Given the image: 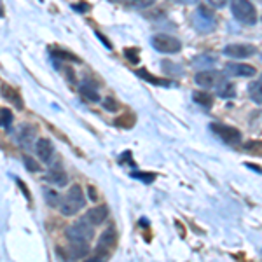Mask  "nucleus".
<instances>
[{"mask_svg":"<svg viewBox=\"0 0 262 262\" xmlns=\"http://www.w3.org/2000/svg\"><path fill=\"white\" fill-rule=\"evenodd\" d=\"M117 234H116V227H108L101 232L100 239H98V252L100 250H111V248L116 245Z\"/></svg>","mask_w":262,"mask_h":262,"instance_id":"13","label":"nucleus"},{"mask_svg":"<svg viewBox=\"0 0 262 262\" xmlns=\"http://www.w3.org/2000/svg\"><path fill=\"white\" fill-rule=\"evenodd\" d=\"M231 11L234 18L245 25H255L259 19L255 6L250 0H231Z\"/></svg>","mask_w":262,"mask_h":262,"instance_id":"2","label":"nucleus"},{"mask_svg":"<svg viewBox=\"0 0 262 262\" xmlns=\"http://www.w3.org/2000/svg\"><path fill=\"white\" fill-rule=\"evenodd\" d=\"M48 180L51 184L58 185V187H65L67 184H69V177H67V173L60 168H51L49 173H48Z\"/></svg>","mask_w":262,"mask_h":262,"instance_id":"14","label":"nucleus"},{"mask_svg":"<svg viewBox=\"0 0 262 262\" xmlns=\"http://www.w3.org/2000/svg\"><path fill=\"white\" fill-rule=\"evenodd\" d=\"M12 121H14V116H12V112L9 108L0 107V126H2V128H9L12 124Z\"/></svg>","mask_w":262,"mask_h":262,"instance_id":"22","label":"nucleus"},{"mask_svg":"<svg viewBox=\"0 0 262 262\" xmlns=\"http://www.w3.org/2000/svg\"><path fill=\"white\" fill-rule=\"evenodd\" d=\"M75 11H79V12H86V11H90V6L88 4H75V6H72Z\"/></svg>","mask_w":262,"mask_h":262,"instance_id":"31","label":"nucleus"},{"mask_svg":"<svg viewBox=\"0 0 262 262\" xmlns=\"http://www.w3.org/2000/svg\"><path fill=\"white\" fill-rule=\"evenodd\" d=\"M112 2H119V0H112Z\"/></svg>","mask_w":262,"mask_h":262,"instance_id":"37","label":"nucleus"},{"mask_svg":"<svg viewBox=\"0 0 262 262\" xmlns=\"http://www.w3.org/2000/svg\"><path fill=\"white\" fill-rule=\"evenodd\" d=\"M2 96H4V98H6L7 101H11V103L14 105V107H18L19 111L25 107V103H23V100H21V96L18 95V91L12 90V88H11V86H7V84H6V86H2Z\"/></svg>","mask_w":262,"mask_h":262,"instance_id":"15","label":"nucleus"},{"mask_svg":"<svg viewBox=\"0 0 262 262\" xmlns=\"http://www.w3.org/2000/svg\"><path fill=\"white\" fill-rule=\"evenodd\" d=\"M257 53V48L252 44H229L224 48V54L231 58H238V60H245L250 58Z\"/></svg>","mask_w":262,"mask_h":262,"instance_id":"8","label":"nucleus"},{"mask_svg":"<svg viewBox=\"0 0 262 262\" xmlns=\"http://www.w3.org/2000/svg\"><path fill=\"white\" fill-rule=\"evenodd\" d=\"M79 93H81V96L84 100L91 101V103L100 101V93L96 91V84H82V86L79 88Z\"/></svg>","mask_w":262,"mask_h":262,"instance_id":"16","label":"nucleus"},{"mask_svg":"<svg viewBox=\"0 0 262 262\" xmlns=\"http://www.w3.org/2000/svg\"><path fill=\"white\" fill-rule=\"evenodd\" d=\"M88 192H90V196H91V200H93V201L98 200V196H96V192H95V189H93V187L88 189Z\"/></svg>","mask_w":262,"mask_h":262,"instance_id":"35","label":"nucleus"},{"mask_svg":"<svg viewBox=\"0 0 262 262\" xmlns=\"http://www.w3.org/2000/svg\"><path fill=\"white\" fill-rule=\"evenodd\" d=\"M103 107H105V111H108V112H116L117 108H119V103H117L116 100L108 96V98L103 100Z\"/></svg>","mask_w":262,"mask_h":262,"instance_id":"26","label":"nucleus"},{"mask_svg":"<svg viewBox=\"0 0 262 262\" xmlns=\"http://www.w3.org/2000/svg\"><path fill=\"white\" fill-rule=\"evenodd\" d=\"M126 58L133 63H138V51L137 49H126Z\"/></svg>","mask_w":262,"mask_h":262,"instance_id":"29","label":"nucleus"},{"mask_svg":"<svg viewBox=\"0 0 262 262\" xmlns=\"http://www.w3.org/2000/svg\"><path fill=\"white\" fill-rule=\"evenodd\" d=\"M217 95L221 96V98H234V96H236L234 84H231V82H227V81H222L217 86Z\"/></svg>","mask_w":262,"mask_h":262,"instance_id":"18","label":"nucleus"},{"mask_svg":"<svg viewBox=\"0 0 262 262\" xmlns=\"http://www.w3.org/2000/svg\"><path fill=\"white\" fill-rule=\"evenodd\" d=\"M179 2H189V0H179Z\"/></svg>","mask_w":262,"mask_h":262,"instance_id":"36","label":"nucleus"},{"mask_svg":"<svg viewBox=\"0 0 262 262\" xmlns=\"http://www.w3.org/2000/svg\"><path fill=\"white\" fill-rule=\"evenodd\" d=\"M67 238H69L70 243H88L90 239H93L95 236V231H93V226L86 219H81V221L74 222L72 226L67 227Z\"/></svg>","mask_w":262,"mask_h":262,"instance_id":"3","label":"nucleus"},{"mask_svg":"<svg viewBox=\"0 0 262 262\" xmlns=\"http://www.w3.org/2000/svg\"><path fill=\"white\" fill-rule=\"evenodd\" d=\"M135 74L138 75V77H142L143 81H147V82H150V84H154V86H163V88H170L173 82H170V81H163V79H158V77H154L152 74H149L145 69L143 70H137Z\"/></svg>","mask_w":262,"mask_h":262,"instance_id":"17","label":"nucleus"},{"mask_svg":"<svg viewBox=\"0 0 262 262\" xmlns=\"http://www.w3.org/2000/svg\"><path fill=\"white\" fill-rule=\"evenodd\" d=\"M260 88H262V81L257 79L255 82H252L250 86H248V95H250V98L255 101L257 105L262 103V96H260Z\"/></svg>","mask_w":262,"mask_h":262,"instance_id":"20","label":"nucleus"},{"mask_svg":"<svg viewBox=\"0 0 262 262\" xmlns=\"http://www.w3.org/2000/svg\"><path fill=\"white\" fill-rule=\"evenodd\" d=\"M44 200L49 206H53L54 208V206H60L61 196L56 191H53V189H44Z\"/></svg>","mask_w":262,"mask_h":262,"instance_id":"21","label":"nucleus"},{"mask_svg":"<svg viewBox=\"0 0 262 262\" xmlns=\"http://www.w3.org/2000/svg\"><path fill=\"white\" fill-rule=\"evenodd\" d=\"M33 149H35L37 156L40 158V161H44V163H49L51 158L54 156V145L48 138H39V140L35 142V145H33Z\"/></svg>","mask_w":262,"mask_h":262,"instance_id":"10","label":"nucleus"},{"mask_svg":"<svg viewBox=\"0 0 262 262\" xmlns=\"http://www.w3.org/2000/svg\"><path fill=\"white\" fill-rule=\"evenodd\" d=\"M210 129H212L224 143H227V145H232V147L242 145V131L239 129L232 128V126L221 124V122H212Z\"/></svg>","mask_w":262,"mask_h":262,"instance_id":"4","label":"nucleus"},{"mask_svg":"<svg viewBox=\"0 0 262 262\" xmlns=\"http://www.w3.org/2000/svg\"><path fill=\"white\" fill-rule=\"evenodd\" d=\"M107 217H108V208H107V206H103V205L88 210V213L84 215V219H86V221L90 222L93 227L101 226V224L107 221Z\"/></svg>","mask_w":262,"mask_h":262,"instance_id":"9","label":"nucleus"},{"mask_svg":"<svg viewBox=\"0 0 262 262\" xmlns=\"http://www.w3.org/2000/svg\"><path fill=\"white\" fill-rule=\"evenodd\" d=\"M192 98H194L196 103H200V105H203V107H206V108H210V107H212V103H213V96L210 95V93H206V91L192 93Z\"/></svg>","mask_w":262,"mask_h":262,"instance_id":"19","label":"nucleus"},{"mask_svg":"<svg viewBox=\"0 0 262 262\" xmlns=\"http://www.w3.org/2000/svg\"><path fill=\"white\" fill-rule=\"evenodd\" d=\"M18 184L21 185V189H23V194H25V196H27L28 200H30V194H28V189H27V185H25V184H23V182H21V180H18Z\"/></svg>","mask_w":262,"mask_h":262,"instance_id":"34","label":"nucleus"},{"mask_svg":"<svg viewBox=\"0 0 262 262\" xmlns=\"http://www.w3.org/2000/svg\"><path fill=\"white\" fill-rule=\"evenodd\" d=\"M243 149L245 150H248V152H257V154H260V142H248V143H245L243 145Z\"/></svg>","mask_w":262,"mask_h":262,"instance_id":"28","label":"nucleus"},{"mask_svg":"<svg viewBox=\"0 0 262 262\" xmlns=\"http://www.w3.org/2000/svg\"><path fill=\"white\" fill-rule=\"evenodd\" d=\"M210 4H212L213 7H217V9H221V7H224L227 4V0H208Z\"/></svg>","mask_w":262,"mask_h":262,"instance_id":"32","label":"nucleus"},{"mask_svg":"<svg viewBox=\"0 0 262 262\" xmlns=\"http://www.w3.org/2000/svg\"><path fill=\"white\" fill-rule=\"evenodd\" d=\"M226 72L232 77H253L257 74L252 65H242V63H227Z\"/></svg>","mask_w":262,"mask_h":262,"instance_id":"11","label":"nucleus"},{"mask_svg":"<svg viewBox=\"0 0 262 262\" xmlns=\"http://www.w3.org/2000/svg\"><path fill=\"white\" fill-rule=\"evenodd\" d=\"M23 163H25V166H27V170L32 171V173H39L42 170L40 164L37 163L35 159H32L30 156H23Z\"/></svg>","mask_w":262,"mask_h":262,"instance_id":"23","label":"nucleus"},{"mask_svg":"<svg viewBox=\"0 0 262 262\" xmlns=\"http://www.w3.org/2000/svg\"><path fill=\"white\" fill-rule=\"evenodd\" d=\"M154 4L156 0H128V7H135V9H147Z\"/></svg>","mask_w":262,"mask_h":262,"instance_id":"24","label":"nucleus"},{"mask_svg":"<svg viewBox=\"0 0 262 262\" xmlns=\"http://www.w3.org/2000/svg\"><path fill=\"white\" fill-rule=\"evenodd\" d=\"M53 54H56L58 58H63V60H70V61H79V58H77V56H74V54L67 53V51H63V49H56V51H53Z\"/></svg>","mask_w":262,"mask_h":262,"instance_id":"27","label":"nucleus"},{"mask_svg":"<svg viewBox=\"0 0 262 262\" xmlns=\"http://www.w3.org/2000/svg\"><path fill=\"white\" fill-rule=\"evenodd\" d=\"M131 177L137 180H142L145 182V184H152V182L156 180V173H142V171H133L131 173Z\"/></svg>","mask_w":262,"mask_h":262,"instance_id":"25","label":"nucleus"},{"mask_svg":"<svg viewBox=\"0 0 262 262\" xmlns=\"http://www.w3.org/2000/svg\"><path fill=\"white\" fill-rule=\"evenodd\" d=\"M16 138H18V143L23 149H32L37 142V129L30 124H21L18 131H16Z\"/></svg>","mask_w":262,"mask_h":262,"instance_id":"7","label":"nucleus"},{"mask_svg":"<svg viewBox=\"0 0 262 262\" xmlns=\"http://www.w3.org/2000/svg\"><path fill=\"white\" fill-rule=\"evenodd\" d=\"M194 81H196L198 86L205 88V90H210V88H217L219 84H221L222 81H226V79H224L222 72H217V70H203V72H200V74H196Z\"/></svg>","mask_w":262,"mask_h":262,"instance_id":"6","label":"nucleus"},{"mask_svg":"<svg viewBox=\"0 0 262 262\" xmlns=\"http://www.w3.org/2000/svg\"><path fill=\"white\" fill-rule=\"evenodd\" d=\"M152 46L158 53L163 54H175L182 49V42L177 37L168 35V33H158L152 37Z\"/></svg>","mask_w":262,"mask_h":262,"instance_id":"5","label":"nucleus"},{"mask_svg":"<svg viewBox=\"0 0 262 262\" xmlns=\"http://www.w3.org/2000/svg\"><path fill=\"white\" fill-rule=\"evenodd\" d=\"M163 69L166 70V72H180V69H177V67H173V63H170V61H163Z\"/></svg>","mask_w":262,"mask_h":262,"instance_id":"30","label":"nucleus"},{"mask_svg":"<svg viewBox=\"0 0 262 262\" xmlns=\"http://www.w3.org/2000/svg\"><path fill=\"white\" fill-rule=\"evenodd\" d=\"M88 252H90V247H88V243H70L69 247V252H60L63 259H82V257L88 255Z\"/></svg>","mask_w":262,"mask_h":262,"instance_id":"12","label":"nucleus"},{"mask_svg":"<svg viewBox=\"0 0 262 262\" xmlns=\"http://www.w3.org/2000/svg\"><path fill=\"white\" fill-rule=\"evenodd\" d=\"M96 35H98V39H100V40H101V42H103V44H105V48H108V49L112 48V46H111V42H108L107 39H105V35H101V33H96Z\"/></svg>","mask_w":262,"mask_h":262,"instance_id":"33","label":"nucleus"},{"mask_svg":"<svg viewBox=\"0 0 262 262\" xmlns=\"http://www.w3.org/2000/svg\"><path fill=\"white\" fill-rule=\"evenodd\" d=\"M86 206V196H84L82 189L79 185L70 187L69 194L65 198H61L60 201V210L65 217H74L79 210H82Z\"/></svg>","mask_w":262,"mask_h":262,"instance_id":"1","label":"nucleus"}]
</instances>
